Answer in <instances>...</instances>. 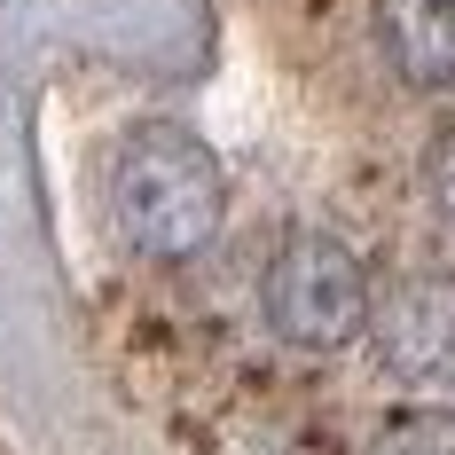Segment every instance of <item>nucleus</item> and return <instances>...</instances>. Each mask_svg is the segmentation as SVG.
<instances>
[{
  "mask_svg": "<svg viewBox=\"0 0 455 455\" xmlns=\"http://www.w3.org/2000/svg\"><path fill=\"white\" fill-rule=\"evenodd\" d=\"M110 212L141 259H196L228 212L220 157L188 126H134L110 157Z\"/></svg>",
  "mask_w": 455,
  "mask_h": 455,
  "instance_id": "f257e3e1",
  "label": "nucleus"
},
{
  "mask_svg": "<svg viewBox=\"0 0 455 455\" xmlns=\"http://www.w3.org/2000/svg\"><path fill=\"white\" fill-rule=\"evenodd\" d=\"M424 188H432V204L455 220V134L432 141V157H424Z\"/></svg>",
  "mask_w": 455,
  "mask_h": 455,
  "instance_id": "423d86ee",
  "label": "nucleus"
},
{
  "mask_svg": "<svg viewBox=\"0 0 455 455\" xmlns=\"http://www.w3.org/2000/svg\"><path fill=\"white\" fill-rule=\"evenodd\" d=\"M377 32L409 87H455V0H385Z\"/></svg>",
  "mask_w": 455,
  "mask_h": 455,
  "instance_id": "20e7f679",
  "label": "nucleus"
},
{
  "mask_svg": "<svg viewBox=\"0 0 455 455\" xmlns=\"http://www.w3.org/2000/svg\"><path fill=\"white\" fill-rule=\"evenodd\" d=\"M267 322L283 346H307V354H338V346H354L369 330V275L362 259L338 243V235H315V228H299V235H283V251L267 259Z\"/></svg>",
  "mask_w": 455,
  "mask_h": 455,
  "instance_id": "f03ea898",
  "label": "nucleus"
},
{
  "mask_svg": "<svg viewBox=\"0 0 455 455\" xmlns=\"http://www.w3.org/2000/svg\"><path fill=\"white\" fill-rule=\"evenodd\" d=\"M369 338L393 377L455 385V275H409L369 307Z\"/></svg>",
  "mask_w": 455,
  "mask_h": 455,
  "instance_id": "7ed1b4c3",
  "label": "nucleus"
},
{
  "mask_svg": "<svg viewBox=\"0 0 455 455\" xmlns=\"http://www.w3.org/2000/svg\"><path fill=\"white\" fill-rule=\"evenodd\" d=\"M369 455H455V416L448 409H401Z\"/></svg>",
  "mask_w": 455,
  "mask_h": 455,
  "instance_id": "39448f33",
  "label": "nucleus"
}]
</instances>
